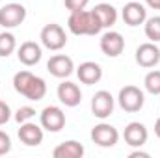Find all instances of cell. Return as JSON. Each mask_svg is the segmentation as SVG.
<instances>
[{"mask_svg": "<svg viewBox=\"0 0 160 158\" xmlns=\"http://www.w3.org/2000/svg\"><path fill=\"white\" fill-rule=\"evenodd\" d=\"M13 87L19 95L26 97L28 101H41L47 95V84L41 77L32 75L30 71H19L13 77Z\"/></svg>", "mask_w": 160, "mask_h": 158, "instance_id": "1", "label": "cell"}, {"mask_svg": "<svg viewBox=\"0 0 160 158\" xmlns=\"http://www.w3.org/2000/svg\"><path fill=\"white\" fill-rule=\"evenodd\" d=\"M67 26H69L71 34H75V36H97L102 30V24L93 9L73 11L69 15Z\"/></svg>", "mask_w": 160, "mask_h": 158, "instance_id": "2", "label": "cell"}, {"mask_svg": "<svg viewBox=\"0 0 160 158\" xmlns=\"http://www.w3.org/2000/svg\"><path fill=\"white\" fill-rule=\"evenodd\" d=\"M119 106L128 112V114H136L143 108V102H145V97H143V91L136 86H125L119 89Z\"/></svg>", "mask_w": 160, "mask_h": 158, "instance_id": "3", "label": "cell"}, {"mask_svg": "<svg viewBox=\"0 0 160 158\" xmlns=\"http://www.w3.org/2000/svg\"><path fill=\"white\" fill-rule=\"evenodd\" d=\"M41 43L45 48L48 50H62L65 45H67V36H65V30L60 26V24H47L43 30H41V36H39Z\"/></svg>", "mask_w": 160, "mask_h": 158, "instance_id": "4", "label": "cell"}, {"mask_svg": "<svg viewBox=\"0 0 160 158\" xmlns=\"http://www.w3.org/2000/svg\"><path fill=\"white\" fill-rule=\"evenodd\" d=\"M24 19H26V7L22 4L11 2L0 9V26L2 28H17L19 24L24 22Z\"/></svg>", "mask_w": 160, "mask_h": 158, "instance_id": "5", "label": "cell"}, {"mask_svg": "<svg viewBox=\"0 0 160 158\" xmlns=\"http://www.w3.org/2000/svg\"><path fill=\"white\" fill-rule=\"evenodd\" d=\"M91 140L99 147H114L119 141V132L108 123H99L91 128Z\"/></svg>", "mask_w": 160, "mask_h": 158, "instance_id": "6", "label": "cell"}, {"mask_svg": "<svg viewBox=\"0 0 160 158\" xmlns=\"http://www.w3.org/2000/svg\"><path fill=\"white\" fill-rule=\"evenodd\" d=\"M91 112L99 119H106L114 114V97L110 91L101 89L93 95L91 99Z\"/></svg>", "mask_w": 160, "mask_h": 158, "instance_id": "7", "label": "cell"}, {"mask_svg": "<svg viewBox=\"0 0 160 158\" xmlns=\"http://www.w3.org/2000/svg\"><path fill=\"white\" fill-rule=\"evenodd\" d=\"M39 121H41V126L45 130H48V132H60L65 126V114L58 106H47L41 112Z\"/></svg>", "mask_w": 160, "mask_h": 158, "instance_id": "8", "label": "cell"}, {"mask_svg": "<svg viewBox=\"0 0 160 158\" xmlns=\"http://www.w3.org/2000/svg\"><path fill=\"white\" fill-rule=\"evenodd\" d=\"M160 62V48L153 43H142L138 48H136V63L140 67H145V69H151L155 65H158Z\"/></svg>", "mask_w": 160, "mask_h": 158, "instance_id": "9", "label": "cell"}, {"mask_svg": "<svg viewBox=\"0 0 160 158\" xmlns=\"http://www.w3.org/2000/svg\"><path fill=\"white\" fill-rule=\"evenodd\" d=\"M47 71L56 78H67L75 71V63L65 54H56L47 62Z\"/></svg>", "mask_w": 160, "mask_h": 158, "instance_id": "10", "label": "cell"}, {"mask_svg": "<svg viewBox=\"0 0 160 158\" xmlns=\"http://www.w3.org/2000/svg\"><path fill=\"white\" fill-rule=\"evenodd\" d=\"M123 138L127 141V145L130 147H143L147 143V138H149V132L145 128L143 123H138V121H132L125 126V132H123Z\"/></svg>", "mask_w": 160, "mask_h": 158, "instance_id": "11", "label": "cell"}, {"mask_svg": "<svg viewBox=\"0 0 160 158\" xmlns=\"http://www.w3.org/2000/svg\"><path fill=\"white\" fill-rule=\"evenodd\" d=\"M101 50L102 54H106L108 58H118L121 52L125 50V39L119 32H106L102 37H101Z\"/></svg>", "mask_w": 160, "mask_h": 158, "instance_id": "12", "label": "cell"}, {"mask_svg": "<svg viewBox=\"0 0 160 158\" xmlns=\"http://www.w3.org/2000/svg\"><path fill=\"white\" fill-rule=\"evenodd\" d=\"M121 17L125 21V24L128 26H140L145 22L147 19V9L143 4L140 2H127L123 6V11H121Z\"/></svg>", "mask_w": 160, "mask_h": 158, "instance_id": "13", "label": "cell"}, {"mask_svg": "<svg viewBox=\"0 0 160 158\" xmlns=\"http://www.w3.org/2000/svg\"><path fill=\"white\" fill-rule=\"evenodd\" d=\"M58 99H60L62 104H65L69 108H75L82 101V91H80V87L77 84L65 80V82H62L58 86Z\"/></svg>", "mask_w": 160, "mask_h": 158, "instance_id": "14", "label": "cell"}, {"mask_svg": "<svg viewBox=\"0 0 160 158\" xmlns=\"http://www.w3.org/2000/svg\"><path fill=\"white\" fill-rule=\"evenodd\" d=\"M41 56H43V50H41V47L36 41H24V43L19 47V50H17L19 62H21L22 65H26V67H32V65L39 63Z\"/></svg>", "mask_w": 160, "mask_h": 158, "instance_id": "15", "label": "cell"}, {"mask_svg": "<svg viewBox=\"0 0 160 158\" xmlns=\"http://www.w3.org/2000/svg\"><path fill=\"white\" fill-rule=\"evenodd\" d=\"M19 140L28 145V147H38L41 141H43V126L36 125V123H21V128H19Z\"/></svg>", "mask_w": 160, "mask_h": 158, "instance_id": "16", "label": "cell"}, {"mask_svg": "<svg viewBox=\"0 0 160 158\" xmlns=\"http://www.w3.org/2000/svg\"><path fill=\"white\" fill-rule=\"evenodd\" d=\"M77 77H78V80L82 84L93 86V84H97L99 80L102 78V69L95 62H84V63H80L78 69H77Z\"/></svg>", "mask_w": 160, "mask_h": 158, "instance_id": "17", "label": "cell"}, {"mask_svg": "<svg viewBox=\"0 0 160 158\" xmlns=\"http://www.w3.org/2000/svg\"><path fill=\"white\" fill-rule=\"evenodd\" d=\"M86 153L84 145L77 141V140H69V141H63L60 143L54 151H52V156L54 158H82Z\"/></svg>", "mask_w": 160, "mask_h": 158, "instance_id": "18", "label": "cell"}, {"mask_svg": "<svg viewBox=\"0 0 160 158\" xmlns=\"http://www.w3.org/2000/svg\"><path fill=\"white\" fill-rule=\"evenodd\" d=\"M93 11L97 13L102 28H112L118 21V9L112 6V4H106V2H101L93 7Z\"/></svg>", "mask_w": 160, "mask_h": 158, "instance_id": "19", "label": "cell"}, {"mask_svg": "<svg viewBox=\"0 0 160 158\" xmlns=\"http://www.w3.org/2000/svg\"><path fill=\"white\" fill-rule=\"evenodd\" d=\"M145 36L147 39H151L153 43H158L160 41V15H155L151 19H145Z\"/></svg>", "mask_w": 160, "mask_h": 158, "instance_id": "20", "label": "cell"}, {"mask_svg": "<svg viewBox=\"0 0 160 158\" xmlns=\"http://www.w3.org/2000/svg\"><path fill=\"white\" fill-rule=\"evenodd\" d=\"M15 48H17L15 36L11 32H2L0 34V58H8Z\"/></svg>", "mask_w": 160, "mask_h": 158, "instance_id": "21", "label": "cell"}, {"mask_svg": "<svg viewBox=\"0 0 160 158\" xmlns=\"http://www.w3.org/2000/svg\"><path fill=\"white\" fill-rule=\"evenodd\" d=\"M143 86L151 95H160V71H149L143 78Z\"/></svg>", "mask_w": 160, "mask_h": 158, "instance_id": "22", "label": "cell"}, {"mask_svg": "<svg viewBox=\"0 0 160 158\" xmlns=\"http://www.w3.org/2000/svg\"><path fill=\"white\" fill-rule=\"evenodd\" d=\"M34 116H36V110L32 106H21L15 112V121L17 123H26V121H30Z\"/></svg>", "mask_w": 160, "mask_h": 158, "instance_id": "23", "label": "cell"}, {"mask_svg": "<svg viewBox=\"0 0 160 158\" xmlns=\"http://www.w3.org/2000/svg\"><path fill=\"white\" fill-rule=\"evenodd\" d=\"M63 4H65V7L73 13V11H82V9H86V6L89 4V0H63Z\"/></svg>", "mask_w": 160, "mask_h": 158, "instance_id": "24", "label": "cell"}, {"mask_svg": "<svg viewBox=\"0 0 160 158\" xmlns=\"http://www.w3.org/2000/svg\"><path fill=\"white\" fill-rule=\"evenodd\" d=\"M9 151H11V138L6 132L0 130V156L2 155H8Z\"/></svg>", "mask_w": 160, "mask_h": 158, "instance_id": "25", "label": "cell"}, {"mask_svg": "<svg viewBox=\"0 0 160 158\" xmlns=\"http://www.w3.org/2000/svg\"><path fill=\"white\" fill-rule=\"evenodd\" d=\"M9 119H11V110H9V106H8L4 101H0V125H6Z\"/></svg>", "mask_w": 160, "mask_h": 158, "instance_id": "26", "label": "cell"}, {"mask_svg": "<svg viewBox=\"0 0 160 158\" xmlns=\"http://www.w3.org/2000/svg\"><path fill=\"white\" fill-rule=\"evenodd\" d=\"M145 4L153 9H160V0H145Z\"/></svg>", "mask_w": 160, "mask_h": 158, "instance_id": "27", "label": "cell"}, {"mask_svg": "<svg viewBox=\"0 0 160 158\" xmlns=\"http://www.w3.org/2000/svg\"><path fill=\"white\" fill-rule=\"evenodd\" d=\"M138 156L147 158L149 156V153H143V151H134V153H130V158H138Z\"/></svg>", "mask_w": 160, "mask_h": 158, "instance_id": "28", "label": "cell"}, {"mask_svg": "<svg viewBox=\"0 0 160 158\" xmlns=\"http://www.w3.org/2000/svg\"><path fill=\"white\" fill-rule=\"evenodd\" d=\"M155 134L160 138V117L157 119V123H155Z\"/></svg>", "mask_w": 160, "mask_h": 158, "instance_id": "29", "label": "cell"}]
</instances>
